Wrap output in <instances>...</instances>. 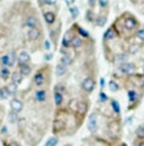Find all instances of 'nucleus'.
Masks as SVG:
<instances>
[{
  "instance_id": "c756f323",
  "label": "nucleus",
  "mask_w": 144,
  "mask_h": 146,
  "mask_svg": "<svg viewBox=\"0 0 144 146\" xmlns=\"http://www.w3.org/2000/svg\"><path fill=\"white\" fill-rule=\"evenodd\" d=\"M60 64H62V65L65 66V67H68V66H70L71 64H73V59H71L69 55L65 54V55H63L61 58V62H60Z\"/></svg>"
},
{
  "instance_id": "1a4fd4ad",
  "label": "nucleus",
  "mask_w": 144,
  "mask_h": 146,
  "mask_svg": "<svg viewBox=\"0 0 144 146\" xmlns=\"http://www.w3.org/2000/svg\"><path fill=\"white\" fill-rule=\"evenodd\" d=\"M124 27L126 28L128 30H135L137 27H138V21L136 19L135 17H132V16H129L124 21Z\"/></svg>"
},
{
  "instance_id": "3c124183",
  "label": "nucleus",
  "mask_w": 144,
  "mask_h": 146,
  "mask_svg": "<svg viewBox=\"0 0 144 146\" xmlns=\"http://www.w3.org/2000/svg\"><path fill=\"white\" fill-rule=\"evenodd\" d=\"M143 73H144V66H143Z\"/></svg>"
},
{
  "instance_id": "f03ea898",
  "label": "nucleus",
  "mask_w": 144,
  "mask_h": 146,
  "mask_svg": "<svg viewBox=\"0 0 144 146\" xmlns=\"http://www.w3.org/2000/svg\"><path fill=\"white\" fill-rule=\"evenodd\" d=\"M49 66H44V67L39 68L37 72L33 74V79L32 82L35 84L36 88H42L44 86L46 83H49V79H50V74H49Z\"/></svg>"
},
{
  "instance_id": "412c9836",
  "label": "nucleus",
  "mask_w": 144,
  "mask_h": 146,
  "mask_svg": "<svg viewBox=\"0 0 144 146\" xmlns=\"http://www.w3.org/2000/svg\"><path fill=\"white\" fill-rule=\"evenodd\" d=\"M111 108H112V111L113 114L119 115L120 114V104L117 100H111Z\"/></svg>"
},
{
  "instance_id": "6e6552de",
  "label": "nucleus",
  "mask_w": 144,
  "mask_h": 146,
  "mask_svg": "<svg viewBox=\"0 0 144 146\" xmlns=\"http://www.w3.org/2000/svg\"><path fill=\"white\" fill-rule=\"evenodd\" d=\"M48 100V90L37 89L35 91V101L37 103H44Z\"/></svg>"
},
{
  "instance_id": "e433bc0d",
  "label": "nucleus",
  "mask_w": 144,
  "mask_h": 146,
  "mask_svg": "<svg viewBox=\"0 0 144 146\" xmlns=\"http://www.w3.org/2000/svg\"><path fill=\"white\" fill-rule=\"evenodd\" d=\"M42 5H54L56 4V0H39Z\"/></svg>"
},
{
  "instance_id": "a211bd4d",
  "label": "nucleus",
  "mask_w": 144,
  "mask_h": 146,
  "mask_svg": "<svg viewBox=\"0 0 144 146\" xmlns=\"http://www.w3.org/2000/svg\"><path fill=\"white\" fill-rule=\"evenodd\" d=\"M43 17H44L45 22H46L48 24H50V25L55 23V21H56V15L54 13V12H51V11L44 12V13H43Z\"/></svg>"
},
{
  "instance_id": "58836bf2",
  "label": "nucleus",
  "mask_w": 144,
  "mask_h": 146,
  "mask_svg": "<svg viewBox=\"0 0 144 146\" xmlns=\"http://www.w3.org/2000/svg\"><path fill=\"white\" fill-rule=\"evenodd\" d=\"M134 146H144V139H135Z\"/></svg>"
},
{
  "instance_id": "39448f33",
  "label": "nucleus",
  "mask_w": 144,
  "mask_h": 146,
  "mask_svg": "<svg viewBox=\"0 0 144 146\" xmlns=\"http://www.w3.org/2000/svg\"><path fill=\"white\" fill-rule=\"evenodd\" d=\"M119 71H120L123 74L126 76H132L136 72V65L132 62H124L119 65Z\"/></svg>"
},
{
  "instance_id": "473e14b6",
  "label": "nucleus",
  "mask_w": 144,
  "mask_h": 146,
  "mask_svg": "<svg viewBox=\"0 0 144 146\" xmlns=\"http://www.w3.org/2000/svg\"><path fill=\"white\" fill-rule=\"evenodd\" d=\"M99 101L101 103H105L109 101V97H107V95L104 92V91H100V94H99Z\"/></svg>"
},
{
  "instance_id": "a19ab883",
  "label": "nucleus",
  "mask_w": 144,
  "mask_h": 146,
  "mask_svg": "<svg viewBox=\"0 0 144 146\" xmlns=\"http://www.w3.org/2000/svg\"><path fill=\"white\" fill-rule=\"evenodd\" d=\"M139 49V47L138 46H134V47H131L130 48V53H132V54H135V53H137V50Z\"/></svg>"
},
{
  "instance_id": "37998d69",
  "label": "nucleus",
  "mask_w": 144,
  "mask_h": 146,
  "mask_svg": "<svg viewBox=\"0 0 144 146\" xmlns=\"http://www.w3.org/2000/svg\"><path fill=\"white\" fill-rule=\"evenodd\" d=\"M100 6H101V7H106V6H107V0H100Z\"/></svg>"
},
{
  "instance_id": "423d86ee",
  "label": "nucleus",
  "mask_w": 144,
  "mask_h": 146,
  "mask_svg": "<svg viewBox=\"0 0 144 146\" xmlns=\"http://www.w3.org/2000/svg\"><path fill=\"white\" fill-rule=\"evenodd\" d=\"M10 108H11V111L19 114V113L23 111V109H24V103L19 98L13 97V98L10 101Z\"/></svg>"
},
{
  "instance_id": "a18cd8bd",
  "label": "nucleus",
  "mask_w": 144,
  "mask_h": 146,
  "mask_svg": "<svg viewBox=\"0 0 144 146\" xmlns=\"http://www.w3.org/2000/svg\"><path fill=\"white\" fill-rule=\"evenodd\" d=\"M51 58H52L51 54H45V55H44V59L46 60V61H49V60H51Z\"/></svg>"
},
{
  "instance_id": "6ab92c4d",
  "label": "nucleus",
  "mask_w": 144,
  "mask_h": 146,
  "mask_svg": "<svg viewBox=\"0 0 144 146\" xmlns=\"http://www.w3.org/2000/svg\"><path fill=\"white\" fill-rule=\"evenodd\" d=\"M0 78H1L3 80H9V78H11L10 67H5V66L0 67Z\"/></svg>"
},
{
  "instance_id": "393cba45",
  "label": "nucleus",
  "mask_w": 144,
  "mask_h": 146,
  "mask_svg": "<svg viewBox=\"0 0 144 146\" xmlns=\"http://www.w3.org/2000/svg\"><path fill=\"white\" fill-rule=\"evenodd\" d=\"M7 119H9V122L14 125L17 123L18 121H19V115H18L17 113H13V111H10L9 115H7Z\"/></svg>"
},
{
  "instance_id": "7ed1b4c3",
  "label": "nucleus",
  "mask_w": 144,
  "mask_h": 146,
  "mask_svg": "<svg viewBox=\"0 0 144 146\" xmlns=\"http://www.w3.org/2000/svg\"><path fill=\"white\" fill-rule=\"evenodd\" d=\"M107 132L112 137L113 140H118L119 137H120V133H122V125H120V121L119 120H113L109 123L107 126Z\"/></svg>"
},
{
  "instance_id": "a878e982",
  "label": "nucleus",
  "mask_w": 144,
  "mask_h": 146,
  "mask_svg": "<svg viewBox=\"0 0 144 146\" xmlns=\"http://www.w3.org/2000/svg\"><path fill=\"white\" fill-rule=\"evenodd\" d=\"M10 92H9V90H7V88H6V85L5 86H1L0 88V100H9L10 98Z\"/></svg>"
},
{
  "instance_id": "0eeeda50",
  "label": "nucleus",
  "mask_w": 144,
  "mask_h": 146,
  "mask_svg": "<svg viewBox=\"0 0 144 146\" xmlns=\"http://www.w3.org/2000/svg\"><path fill=\"white\" fill-rule=\"evenodd\" d=\"M87 128L92 134H94V133L97 132V129H98V116L95 113L91 114V116H89L88 122H87Z\"/></svg>"
},
{
  "instance_id": "7c9ffc66",
  "label": "nucleus",
  "mask_w": 144,
  "mask_h": 146,
  "mask_svg": "<svg viewBox=\"0 0 144 146\" xmlns=\"http://www.w3.org/2000/svg\"><path fill=\"white\" fill-rule=\"evenodd\" d=\"M106 21H107V16L105 15H100V16H98V18H97V25L98 27H104L105 24H106Z\"/></svg>"
},
{
  "instance_id": "9b49d317",
  "label": "nucleus",
  "mask_w": 144,
  "mask_h": 146,
  "mask_svg": "<svg viewBox=\"0 0 144 146\" xmlns=\"http://www.w3.org/2000/svg\"><path fill=\"white\" fill-rule=\"evenodd\" d=\"M18 65H24V64H29L31 61V56L26 50H22L19 54H18Z\"/></svg>"
},
{
  "instance_id": "c03bdc74",
  "label": "nucleus",
  "mask_w": 144,
  "mask_h": 146,
  "mask_svg": "<svg viewBox=\"0 0 144 146\" xmlns=\"http://www.w3.org/2000/svg\"><path fill=\"white\" fill-rule=\"evenodd\" d=\"M88 4H89L91 7H94L95 4H97V0H88Z\"/></svg>"
},
{
  "instance_id": "f704fd0d",
  "label": "nucleus",
  "mask_w": 144,
  "mask_h": 146,
  "mask_svg": "<svg viewBox=\"0 0 144 146\" xmlns=\"http://www.w3.org/2000/svg\"><path fill=\"white\" fill-rule=\"evenodd\" d=\"M77 31H79V34H80L81 36H85V37H88V36H89V34H88L87 30L82 29L81 27H77Z\"/></svg>"
},
{
  "instance_id": "aec40b11",
  "label": "nucleus",
  "mask_w": 144,
  "mask_h": 146,
  "mask_svg": "<svg viewBox=\"0 0 144 146\" xmlns=\"http://www.w3.org/2000/svg\"><path fill=\"white\" fill-rule=\"evenodd\" d=\"M65 73H67V67L62 64H57L55 67V74L57 77H63Z\"/></svg>"
},
{
  "instance_id": "ddd939ff",
  "label": "nucleus",
  "mask_w": 144,
  "mask_h": 146,
  "mask_svg": "<svg viewBox=\"0 0 144 146\" xmlns=\"http://www.w3.org/2000/svg\"><path fill=\"white\" fill-rule=\"evenodd\" d=\"M25 25H26V27H29L30 29L38 28V25H39V21H38V18H36V17H33V16L27 17L26 19H25Z\"/></svg>"
},
{
  "instance_id": "f257e3e1",
  "label": "nucleus",
  "mask_w": 144,
  "mask_h": 146,
  "mask_svg": "<svg viewBox=\"0 0 144 146\" xmlns=\"http://www.w3.org/2000/svg\"><path fill=\"white\" fill-rule=\"evenodd\" d=\"M67 129H68L67 113H64L63 110H58L56 113L55 120H54V123H52V133L57 137L65 133Z\"/></svg>"
},
{
  "instance_id": "2eb2a0df",
  "label": "nucleus",
  "mask_w": 144,
  "mask_h": 146,
  "mask_svg": "<svg viewBox=\"0 0 144 146\" xmlns=\"http://www.w3.org/2000/svg\"><path fill=\"white\" fill-rule=\"evenodd\" d=\"M19 72L23 77H29L32 72V67L30 64H24V65H19Z\"/></svg>"
},
{
  "instance_id": "ea45409f",
  "label": "nucleus",
  "mask_w": 144,
  "mask_h": 146,
  "mask_svg": "<svg viewBox=\"0 0 144 146\" xmlns=\"http://www.w3.org/2000/svg\"><path fill=\"white\" fill-rule=\"evenodd\" d=\"M9 54H10V56H11L12 66H14V65H16V61H17V58H16V53H14V52H11V53H9Z\"/></svg>"
},
{
  "instance_id": "20e7f679",
  "label": "nucleus",
  "mask_w": 144,
  "mask_h": 146,
  "mask_svg": "<svg viewBox=\"0 0 144 146\" xmlns=\"http://www.w3.org/2000/svg\"><path fill=\"white\" fill-rule=\"evenodd\" d=\"M81 88L83 91H86L87 94H91L95 89V80L92 77H86L83 78V80L81 83Z\"/></svg>"
},
{
  "instance_id": "49530a36",
  "label": "nucleus",
  "mask_w": 144,
  "mask_h": 146,
  "mask_svg": "<svg viewBox=\"0 0 144 146\" xmlns=\"http://www.w3.org/2000/svg\"><path fill=\"white\" fill-rule=\"evenodd\" d=\"M92 15H93V13H92L91 11H88V12H87V19H88L89 22H92V18H91V16H92Z\"/></svg>"
},
{
  "instance_id": "c9c22d12",
  "label": "nucleus",
  "mask_w": 144,
  "mask_h": 146,
  "mask_svg": "<svg viewBox=\"0 0 144 146\" xmlns=\"http://www.w3.org/2000/svg\"><path fill=\"white\" fill-rule=\"evenodd\" d=\"M136 35H137V37H138L139 40L144 41V28H142V29H139V30H137Z\"/></svg>"
},
{
  "instance_id": "f3484780",
  "label": "nucleus",
  "mask_w": 144,
  "mask_h": 146,
  "mask_svg": "<svg viewBox=\"0 0 144 146\" xmlns=\"http://www.w3.org/2000/svg\"><path fill=\"white\" fill-rule=\"evenodd\" d=\"M0 65L5 66V67H12V61H11V56L9 53L0 56Z\"/></svg>"
},
{
  "instance_id": "bb28decb",
  "label": "nucleus",
  "mask_w": 144,
  "mask_h": 146,
  "mask_svg": "<svg viewBox=\"0 0 144 146\" xmlns=\"http://www.w3.org/2000/svg\"><path fill=\"white\" fill-rule=\"evenodd\" d=\"M109 89H110V91H112V92H118L119 90H120V86H119V84L116 82V80H110V83H109Z\"/></svg>"
},
{
  "instance_id": "4468645a",
  "label": "nucleus",
  "mask_w": 144,
  "mask_h": 146,
  "mask_svg": "<svg viewBox=\"0 0 144 146\" xmlns=\"http://www.w3.org/2000/svg\"><path fill=\"white\" fill-rule=\"evenodd\" d=\"M27 37L30 41H36L41 37V30L38 28H33V29H30L27 31Z\"/></svg>"
},
{
  "instance_id": "5701e85b",
  "label": "nucleus",
  "mask_w": 144,
  "mask_h": 146,
  "mask_svg": "<svg viewBox=\"0 0 144 146\" xmlns=\"http://www.w3.org/2000/svg\"><path fill=\"white\" fill-rule=\"evenodd\" d=\"M82 44H83V41H82L81 37H79V36H74L73 40H71V42H70V46L73 48H75V49L76 48H80Z\"/></svg>"
},
{
  "instance_id": "2f4dec72",
  "label": "nucleus",
  "mask_w": 144,
  "mask_h": 146,
  "mask_svg": "<svg viewBox=\"0 0 144 146\" xmlns=\"http://www.w3.org/2000/svg\"><path fill=\"white\" fill-rule=\"evenodd\" d=\"M128 58H129V55L128 54H118V55L116 56V61H118V62H120V64H124V62H128Z\"/></svg>"
},
{
  "instance_id": "b1692460",
  "label": "nucleus",
  "mask_w": 144,
  "mask_h": 146,
  "mask_svg": "<svg viewBox=\"0 0 144 146\" xmlns=\"http://www.w3.org/2000/svg\"><path fill=\"white\" fill-rule=\"evenodd\" d=\"M58 143H60V139H58V137H56V135H52V137H50L48 140L45 141V144H44V146H57L58 145Z\"/></svg>"
},
{
  "instance_id": "72a5a7b5",
  "label": "nucleus",
  "mask_w": 144,
  "mask_h": 146,
  "mask_svg": "<svg viewBox=\"0 0 144 146\" xmlns=\"http://www.w3.org/2000/svg\"><path fill=\"white\" fill-rule=\"evenodd\" d=\"M55 91H58V92H61V94H64V91H65V85L64 84H57L56 86H55V89H54Z\"/></svg>"
},
{
  "instance_id": "c85d7f7f",
  "label": "nucleus",
  "mask_w": 144,
  "mask_h": 146,
  "mask_svg": "<svg viewBox=\"0 0 144 146\" xmlns=\"http://www.w3.org/2000/svg\"><path fill=\"white\" fill-rule=\"evenodd\" d=\"M137 139H144V125H139L135 131Z\"/></svg>"
},
{
  "instance_id": "79ce46f5",
  "label": "nucleus",
  "mask_w": 144,
  "mask_h": 146,
  "mask_svg": "<svg viewBox=\"0 0 144 146\" xmlns=\"http://www.w3.org/2000/svg\"><path fill=\"white\" fill-rule=\"evenodd\" d=\"M44 48H45V50H50L51 46H50V42L49 41H44Z\"/></svg>"
},
{
  "instance_id": "4c0bfd02",
  "label": "nucleus",
  "mask_w": 144,
  "mask_h": 146,
  "mask_svg": "<svg viewBox=\"0 0 144 146\" xmlns=\"http://www.w3.org/2000/svg\"><path fill=\"white\" fill-rule=\"evenodd\" d=\"M70 12H71V16H73V18H76L77 16H79V9H77L76 6H75V7H71Z\"/></svg>"
},
{
  "instance_id": "09e8293b",
  "label": "nucleus",
  "mask_w": 144,
  "mask_h": 146,
  "mask_svg": "<svg viewBox=\"0 0 144 146\" xmlns=\"http://www.w3.org/2000/svg\"><path fill=\"white\" fill-rule=\"evenodd\" d=\"M118 146H128L126 143H120V144H118Z\"/></svg>"
},
{
  "instance_id": "f8f14e48",
  "label": "nucleus",
  "mask_w": 144,
  "mask_h": 146,
  "mask_svg": "<svg viewBox=\"0 0 144 146\" xmlns=\"http://www.w3.org/2000/svg\"><path fill=\"white\" fill-rule=\"evenodd\" d=\"M23 80H24V77L20 74L19 71H14L13 73H11V83H13V84L19 86V85L23 83Z\"/></svg>"
},
{
  "instance_id": "de8ad7c7",
  "label": "nucleus",
  "mask_w": 144,
  "mask_h": 146,
  "mask_svg": "<svg viewBox=\"0 0 144 146\" xmlns=\"http://www.w3.org/2000/svg\"><path fill=\"white\" fill-rule=\"evenodd\" d=\"M100 85H101V90H103L104 86H105V79H104V78H101V79H100Z\"/></svg>"
},
{
  "instance_id": "8fccbe9b",
  "label": "nucleus",
  "mask_w": 144,
  "mask_h": 146,
  "mask_svg": "<svg viewBox=\"0 0 144 146\" xmlns=\"http://www.w3.org/2000/svg\"><path fill=\"white\" fill-rule=\"evenodd\" d=\"M64 146H73V145H71V144H67V145H64Z\"/></svg>"
},
{
  "instance_id": "cd10ccee",
  "label": "nucleus",
  "mask_w": 144,
  "mask_h": 146,
  "mask_svg": "<svg viewBox=\"0 0 144 146\" xmlns=\"http://www.w3.org/2000/svg\"><path fill=\"white\" fill-rule=\"evenodd\" d=\"M6 88H7V90H9V92H10L11 96H14L18 92V85H16L13 83H9L7 85H6Z\"/></svg>"
},
{
  "instance_id": "dca6fc26",
  "label": "nucleus",
  "mask_w": 144,
  "mask_h": 146,
  "mask_svg": "<svg viewBox=\"0 0 144 146\" xmlns=\"http://www.w3.org/2000/svg\"><path fill=\"white\" fill-rule=\"evenodd\" d=\"M63 101H64L63 94H61V92H58V91L54 90V103H55V106H56L57 108H60V107L62 106Z\"/></svg>"
},
{
  "instance_id": "9d476101",
  "label": "nucleus",
  "mask_w": 144,
  "mask_h": 146,
  "mask_svg": "<svg viewBox=\"0 0 144 146\" xmlns=\"http://www.w3.org/2000/svg\"><path fill=\"white\" fill-rule=\"evenodd\" d=\"M128 96H129V103H130V106H132V104H138L139 103V95L138 92H137L136 90L134 89H130L128 91Z\"/></svg>"
},
{
  "instance_id": "4be33fe9",
  "label": "nucleus",
  "mask_w": 144,
  "mask_h": 146,
  "mask_svg": "<svg viewBox=\"0 0 144 146\" xmlns=\"http://www.w3.org/2000/svg\"><path fill=\"white\" fill-rule=\"evenodd\" d=\"M104 38L110 41V40H115L116 38V30L113 28H110L106 30V33L104 34Z\"/></svg>"
}]
</instances>
